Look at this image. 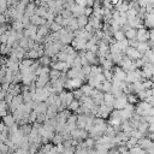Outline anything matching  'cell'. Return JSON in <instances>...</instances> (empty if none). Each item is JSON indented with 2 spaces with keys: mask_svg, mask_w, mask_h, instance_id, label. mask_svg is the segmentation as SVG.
<instances>
[{
  "mask_svg": "<svg viewBox=\"0 0 154 154\" xmlns=\"http://www.w3.org/2000/svg\"><path fill=\"white\" fill-rule=\"evenodd\" d=\"M143 76H142V71L141 70H135V71H130L126 73V83H136V82H143Z\"/></svg>",
  "mask_w": 154,
  "mask_h": 154,
  "instance_id": "7a4b0ae2",
  "label": "cell"
},
{
  "mask_svg": "<svg viewBox=\"0 0 154 154\" xmlns=\"http://www.w3.org/2000/svg\"><path fill=\"white\" fill-rule=\"evenodd\" d=\"M23 34H24L25 37L31 38V40H35V37H36V35H37V26L30 24L29 26H26V28L24 29Z\"/></svg>",
  "mask_w": 154,
  "mask_h": 154,
  "instance_id": "9c48e42d",
  "label": "cell"
},
{
  "mask_svg": "<svg viewBox=\"0 0 154 154\" xmlns=\"http://www.w3.org/2000/svg\"><path fill=\"white\" fill-rule=\"evenodd\" d=\"M129 59H131V60H137V59H141L143 55L136 49V48H132V47H129L126 51H125V53H124Z\"/></svg>",
  "mask_w": 154,
  "mask_h": 154,
  "instance_id": "52a82bcc",
  "label": "cell"
},
{
  "mask_svg": "<svg viewBox=\"0 0 154 154\" xmlns=\"http://www.w3.org/2000/svg\"><path fill=\"white\" fill-rule=\"evenodd\" d=\"M77 119H78V116L77 114H71L66 122V124L69 125H77Z\"/></svg>",
  "mask_w": 154,
  "mask_h": 154,
  "instance_id": "d590c367",
  "label": "cell"
},
{
  "mask_svg": "<svg viewBox=\"0 0 154 154\" xmlns=\"http://www.w3.org/2000/svg\"><path fill=\"white\" fill-rule=\"evenodd\" d=\"M117 43H118V46H119V48H120V51H122L123 53H125V51L130 47V46H129V40H128V38H124L123 41L117 42Z\"/></svg>",
  "mask_w": 154,
  "mask_h": 154,
  "instance_id": "83f0119b",
  "label": "cell"
},
{
  "mask_svg": "<svg viewBox=\"0 0 154 154\" xmlns=\"http://www.w3.org/2000/svg\"><path fill=\"white\" fill-rule=\"evenodd\" d=\"M47 12H48V8H47V7H43V6H38V7L36 8V11H35V14H37L38 17H42V18H45V16L47 14Z\"/></svg>",
  "mask_w": 154,
  "mask_h": 154,
  "instance_id": "4316f807",
  "label": "cell"
},
{
  "mask_svg": "<svg viewBox=\"0 0 154 154\" xmlns=\"http://www.w3.org/2000/svg\"><path fill=\"white\" fill-rule=\"evenodd\" d=\"M67 29H69L70 31H72V32H75V31H77V30L79 29L78 23H77V18L72 17V18L70 19V23H69V25H67Z\"/></svg>",
  "mask_w": 154,
  "mask_h": 154,
  "instance_id": "e0dca14e",
  "label": "cell"
},
{
  "mask_svg": "<svg viewBox=\"0 0 154 154\" xmlns=\"http://www.w3.org/2000/svg\"><path fill=\"white\" fill-rule=\"evenodd\" d=\"M136 40L138 42H147L149 40V30H147V28L142 26L137 30V36Z\"/></svg>",
  "mask_w": 154,
  "mask_h": 154,
  "instance_id": "5b68a950",
  "label": "cell"
},
{
  "mask_svg": "<svg viewBox=\"0 0 154 154\" xmlns=\"http://www.w3.org/2000/svg\"><path fill=\"white\" fill-rule=\"evenodd\" d=\"M26 154H30V153H29V152H28V153H26Z\"/></svg>",
  "mask_w": 154,
  "mask_h": 154,
  "instance_id": "7dc6e473",
  "label": "cell"
},
{
  "mask_svg": "<svg viewBox=\"0 0 154 154\" xmlns=\"http://www.w3.org/2000/svg\"><path fill=\"white\" fill-rule=\"evenodd\" d=\"M148 128H149V124L147 122H141L140 125H138V128H137V130L141 131L142 134H146L148 131Z\"/></svg>",
  "mask_w": 154,
  "mask_h": 154,
  "instance_id": "1f68e13d",
  "label": "cell"
},
{
  "mask_svg": "<svg viewBox=\"0 0 154 154\" xmlns=\"http://www.w3.org/2000/svg\"><path fill=\"white\" fill-rule=\"evenodd\" d=\"M142 90H144L142 82H136V83H134V93H135V94H138V93L142 91Z\"/></svg>",
  "mask_w": 154,
  "mask_h": 154,
  "instance_id": "e575fe53",
  "label": "cell"
},
{
  "mask_svg": "<svg viewBox=\"0 0 154 154\" xmlns=\"http://www.w3.org/2000/svg\"><path fill=\"white\" fill-rule=\"evenodd\" d=\"M79 106H81V102L77 101V100H73V101L70 103V106L67 107V109H69V111H72V112H76V111L79 108Z\"/></svg>",
  "mask_w": 154,
  "mask_h": 154,
  "instance_id": "f1b7e54d",
  "label": "cell"
},
{
  "mask_svg": "<svg viewBox=\"0 0 154 154\" xmlns=\"http://www.w3.org/2000/svg\"><path fill=\"white\" fill-rule=\"evenodd\" d=\"M143 25L144 28L154 29V13H146L143 18Z\"/></svg>",
  "mask_w": 154,
  "mask_h": 154,
  "instance_id": "8fae6325",
  "label": "cell"
},
{
  "mask_svg": "<svg viewBox=\"0 0 154 154\" xmlns=\"http://www.w3.org/2000/svg\"><path fill=\"white\" fill-rule=\"evenodd\" d=\"M126 97H128V103H130V105L138 103V97H137V95H135V94H129V95H126Z\"/></svg>",
  "mask_w": 154,
  "mask_h": 154,
  "instance_id": "4dcf8cb0",
  "label": "cell"
},
{
  "mask_svg": "<svg viewBox=\"0 0 154 154\" xmlns=\"http://www.w3.org/2000/svg\"><path fill=\"white\" fill-rule=\"evenodd\" d=\"M25 58L28 59H31V60H38L40 55H38V51H35V49H29L26 51V54H25Z\"/></svg>",
  "mask_w": 154,
  "mask_h": 154,
  "instance_id": "44dd1931",
  "label": "cell"
},
{
  "mask_svg": "<svg viewBox=\"0 0 154 154\" xmlns=\"http://www.w3.org/2000/svg\"><path fill=\"white\" fill-rule=\"evenodd\" d=\"M126 105H128V97H126L125 94H123V95L116 97V101H114V103H113V108L122 111V109L125 108Z\"/></svg>",
  "mask_w": 154,
  "mask_h": 154,
  "instance_id": "277c9868",
  "label": "cell"
},
{
  "mask_svg": "<svg viewBox=\"0 0 154 154\" xmlns=\"http://www.w3.org/2000/svg\"><path fill=\"white\" fill-rule=\"evenodd\" d=\"M51 83V78H49V75H45V76H38L35 81V87L36 88H45L47 84Z\"/></svg>",
  "mask_w": 154,
  "mask_h": 154,
  "instance_id": "ba28073f",
  "label": "cell"
},
{
  "mask_svg": "<svg viewBox=\"0 0 154 154\" xmlns=\"http://www.w3.org/2000/svg\"><path fill=\"white\" fill-rule=\"evenodd\" d=\"M120 53H123V52L120 51V48H119V46H118L117 42H113V43L109 45V54H111V57L117 55V54H120Z\"/></svg>",
  "mask_w": 154,
  "mask_h": 154,
  "instance_id": "5bb4252c",
  "label": "cell"
},
{
  "mask_svg": "<svg viewBox=\"0 0 154 154\" xmlns=\"http://www.w3.org/2000/svg\"><path fill=\"white\" fill-rule=\"evenodd\" d=\"M36 8H37V6L35 5V2H30L26 7H25V16H28V17H31V16H34L35 14V11H36Z\"/></svg>",
  "mask_w": 154,
  "mask_h": 154,
  "instance_id": "4fadbf2b",
  "label": "cell"
},
{
  "mask_svg": "<svg viewBox=\"0 0 154 154\" xmlns=\"http://www.w3.org/2000/svg\"><path fill=\"white\" fill-rule=\"evenodd\" d=\"M2 119V123L7 126V128H12V126H14L17 123H16V120H14V118H13V116H12V113H8L7 116H5L4 118H1Z\"/></svg>",
  "mask_w": 154,
  "mask_h": 154,
  "instance_id": "7c38bea8",
  "label": "cell"
},
{
  "mask_svg": "<svg viewBox=\"0 0 154 154\" xmlns=\"http://www.w3.org/2000/svg\"><path fill=\"white\" fill-rule=\"evenodd\" d=\"M51 30H49V28L47 26V25H41V26H38L37 28V35H40V36H42V37H47L51 32H49Z\"/></svg>",
  "mask_w": 154,
  "mask_h": 154,
  "instance_id": "ac0fdd59",
  "label": "cell"
},
{
  "mask_svg": "<svg viewBox=\"0 0 154 154\" xmlns=\"http://www.w3.org/2000/svg\"><path fill=\"white\" fill-rule=\"evenodd\" d=\"M88 22H89V18L87 16H84V14H82V16H79L77 18V23H78L79 29H84L88 25Z\"/></svg>",
  "mask_w": 154,
  "mask_h": 154,
  "instance_id": "9a60e30c",
  "label": "cell"
},
{
  "mask_svg": "<svg viewBox=\"0 0 154 154\" xmlns=\"http://www.w3.org/2000/svg\"><path fill=\"white\" fill-rule=\"evenodd\" d=\"M26 153H28V150H25L23 148H17L14 152V154H26Z\"/></svg>",
  "mask_w": 154,
  "mask_h": 154,
  "instance_id": "f6af8a7d",
  "label": "cell"
},
{
  "mask_svg": "<svg viewBox=\"0 0 154 154\" xmlns=\"http://www.w3.org/2000/svg\"><path fill=\"white\" fill-rule=\"evenodd\" d=\"M113 38H114L116 42H120V41H123L125 38V32L123 30H118V31H116L113 34Z\"/></svg>",
  "mask_w": 154,
  "mask_h": 154,
  "instance_id": "603a6c76",
  "label": "cell"
},
{
  "mask_svg": "<svg viewBox=\"0 0 154 154\" xmlns=\"http://www.w3.org/2000/svg\"><path fill=\"white\" fill-rule=\"evenodd\" d=\"M91 14H93V8L91 7H85L84 8V16H87L89 18Z\"/></svg>",
  "mask_w": 154,
  "mask_h": 154,
  "instance_id": "b9f144b4",
  "label": "cell"
},
{
  "mask_svg": "<svg viewBox=\"0 0 154 154\" xmlns=\"http://www.w3.org/2000/svg\"><path fill=\"white\" fill-rule=\"evenodd\" d=\"M114 101H116V96H114L113 94H111V93H106V94H105V96H103V102H105L106 105L113 106Z\"/></svg>",
  "mask_w": 154,
  "mask_h": 154,
  "instance_id": "d6986e66",
  "label": "cell"
},
{
  "mask_svg": "<svg viewBox=\"0 0 154 154\" xmlns=\"http://www.w3.org/2000/svg\"><path fill=\"white\" fill-rule=\"evenodd\" d=\"M61 29H63V26H61L60 24L55 23V22L51 23V25H49V30H51L52 32H59V31H60Z\"/></svg>",
  "mask_w": 154,
  "mask_h": 154,
  "instance_id": "f546056e",
  "label": "cell"
},
{
  "mask_svg": "<svg viewBox=\"0 0 154 154\" xmlns=\"http://www.w3.org/2000/svg\"><path fill=\"white\" fill-rule=\"evenodd\" d=\"M37 116H38V114H37L35 111H32V112L29 114V123H30V124H31V123H35L36 119H37Z\"/></svg>",
  "mask_w": 154,
  "mask_h": 154,
  "instance_id": "ab89813d",
  "label": "cell"
},
{
  "mask_svg": "<svg viewBox=\"0 0 154 154\" xmlns=\"http://www.w3.org/2000/svg\"><path fill=\"white\" fill-rule=\"evenodd\" d=\"M142 84H143V88H144V89H152L154 82H153L152 79H143Z\"/></svg>",
  "mask_w": 154,
  "mask_h": 154,
  "instance_id": "f35d334b",
  "label": "cell"
},
{
  "mask_svg": "<svg viewBox=\"0 0 154 154\" xmlns=\"http://www.w3.org/2000/svg\"><path fill=\"white\" fill-rule=\"evenodd\" d=\"M87 40L82 38V37H75L73 41L71 42V46L72 48L76 51V52H81V51H87Z\"/></svg>",
  "mask_w": 154,
  "mask_h": 154,
  "instance_id": "3957f363",
  "label": "cell"
},
{
  "mask_svg": "<svg viewBox=\"0 0 154 154\" xmlns=\"http://www.w3.org/2000/svg\"><path fill=\"white\" fill-rule=\"evenodd\" d=\"M138 147H141L143 150H148L154 147V142L152 140H149L148 137H143L138 141Z\"/></svg>",
  "mask_w": 154,
  "mask_h": 154,
  "instance_id": "30bf717a",
  "label": "cell"
},
{
  "mask_svg": "<svg viewBox=\"0 0 154 154\" xmlns=\"http://www.w3.org/2000/svg\"><path fill=\"white\" fill-rule=\"evenodd\" d=\"M60 14H61V17H63V18H71V17H72V13H71V11H69V10H65V8L61 11V13H60Z\"/></svg>",
  "mask_w": 154,
  "mask_h": 154,
  "instance_id": "60d3db41",
  "label": "cell"
},
{
  "mask_svg": "<svg viewBox=\"0 0 154 154\" xmlns=\"http://www.w3.org/2000/svg\"><path fill=\"white\" fill-rule=\"evenodd\" d=\"M129 154H146V150H143L141 147L136 146V147L129 149Z\"/></svg>",
  "mask_w": 154,
  "mask_h": 154,
  "instance_id": "d6a6232c",
  "label": "cell"
},
{
  "mask_svg": "<svg viewBox=\"0 0 154 154\" xmlns=\"http://www.w3.org/2000/svg\"><path fill=\"white\" fill-rule=\"evenodd\" d=\"M136 49H137V51L143 55L148 49H150V46H149V43H148V42H138V45H137Z\"/></svg>",
  "mask_w": 154,
  "mask_h": 154,
  "instance_id": "2e32d148",
  "label": "cell"
},
{
  "mask_svg": "<svg viewBox=\"0 0 154 154\" xmlns=\"http://www.w3.org/2000/svg\"><path fill=\"white\" fill-rule=\"evenodd\" d=\"M137 144H138V140H137V138H135V137H129L128 142L125 143V146H126V148H128V149H131V148L136 147Z\"/></svg>",
  "mask_w": 154,
  "mask_h": 154,
  "instance_id": "484cf974",
  "label": "cell"
},
{
  "mask_svg": "<svg viewBox=\"0 0 154 154\" xmlns=\"http://www.w3.org/2000/svg\"><path fill=\"white\" fill-rule=\"evenodd\" d=\"M153 107L147 102V101H140L135 108V113H137L138 116L141 117H148L149 116V112Z\"/></svg>",
  "mask_w": 154,
  "mask_h": 154,
  "instance_id": "6da1fadb",
  "label": "cell"
},
{
  "mask_svg": "<svg viewBox=\"0 0 154 154\" xmlns=\"http://www.w3.org/2000/svg\"><path fill=\"white\" fill-rule=\"evenodd\" d=\"M153 82H154V71H153V75H152V78H150Z\"/></svg>",
  "mask_w": 154,
  "mask_h": 154,
  "instance_id": "bcb514c9",
  "label": "cell"
},
{
  "mask_svg": "<svg viewBox=\"0 0 154 154\" xmlns=\"http://www.w3.org/2000/svg\"><path fill=\"white\" fill-rule=\"evenodd\" d=\"M72 94H73V97H75V100H77V101H79V100H81V99L84 96L81 89H76V90H73V91H72Z\"/></svg>",
  "mask_w": 154,
  "mask_h": 154,
  "instance_id": "74e56055",
  "label": "cell"
},
{
  "mask_svg": "<svg viewBox=\"0 0 154 154\" xmlns=\"http://www.w3.org/2000/svg\"><path fill=\"white\" fill-rule=\"evenodd\" d=\"M137 13H138V10H136V8H129L128 11H126V18H128V22H130V20H134L136 17H137Z\"/></svg>",
  "mask_w": 154,
  "mask_h": 154,
  "instance_id": "ffe728a7",
  "label": "cell"
},
{
  "mask_svg": "<svg viewBox=\"0 0 154 154\" xmlns=\"http://www.w3.org/2000/svg\"><path fill=\"white\" fill-rule=\"evenodd\" d=\"M112 72H113V78H116L118 81H125L126 82V72L120 66H116V67L113 66Z\"/></svg>",
  "mask_w": 154,
  "mask_h": 154,
  "instance_id": "8992f818",
  "label": "cell"
},
{
  "mask_svg": "<svg viewBox=\"0 0 154 154\" xmlns=\"http://www.w3.org/2000/svg\"><path fill=\"white\" fill-rule=\"evenodd\" d=\"M93 89H94V88H91L88 83H87V84H83V85L81 87V90H82V93H83V95H84V96H90V94H91Z\"/></svg>",
  "mask_w": 154,
  "mask_h": 154,
  "instance_id": "d4e9b609",
  "label": "cell"
},
{
  "mask_svg": "<svg viewBox=\"0 0 154 154\" xmlns=\"http://www.w3.org/2000/svg\"><path fill=\"white\" fill-rule=\"evenodd\" d=\"M37 61L40 63L41 66H49L51 63H52V59H51L49 57H47V55H43V57H41Z\"/></svg>",
  "mask_w": 154,
  "mask_h": 154,
  "instance_id": "cb8c5ba5",
  "label": "cell"
},
{
  "mask_svg": "<svg viewBox=\"0 0 154 154\" xmlns=\"http://www.w3.org/2000/svg\"><path fill=\"white\" fill-rule=\"evenodd\" d=\"M76 4L81 7H87V0H77Z\"/></svg>",
  "mask_w": 154,
  "mask_h": 154,
  "instance_id": "ee69618b",
  "label": "cell"
},
{
  "mask_svg": "<svg viewBox=\"0 0 154 154\" xmlns=\"http://www.w3.org/2000/svg\"><path fill=\"white\" fill-rule=\"evenodd\" d=\"M53 143L55 144V146H58V144H63L64 143V138H63V136L60 135V134H55V136L53 137Z\"/></svg>",
  "mask_w": 154,
  "mask_h": 154,
  "instance_id": "836d02e7",
  "label": "cell"
},
{
  "mask_svg": "<svg viewBox=\"0 0 154 154\" xmlns=\"http://www.w3.org/2000/svg\"><path fill=\"white\" fill-rule=\"evenodd\" d=\"M137 36V30L136 29H129L128 31H125V38L130 40H135Z\"/></svg>",
  "mask_w": 154,
  "mask_h": 154,
  "instance_id": "7402d4cb",
  "label": "cell"
},
{
  "mask_svg": "<svg viewBox=\"0 0 154 154\" xmlns=\"http://www.w3.org/2000/svg\"><path fill=\"white\" fill-rule=\"evenodd\" d=\"M103 77H105L106 81L111 82L112 78H113V72H112V70H103Z\"/></svg>",
  "mask_w": 154,
  "mask_h": 154,
  "instance_id": "8d00e7d4",
  "label": "cell"
},
{
  "mask_svg": "<svg viewBox=\"0 0 154 154\" xmlns=\"http://www.w3.org/2000/svg\"><path fill=\"white\" fill-rule=\"evenodd\" d=\"M63 20H64V18L61 17V14H57V16H55V19H54L55 23H58V24L61 25V24H63Z\"/></svg>",
  "mask_w": 154,
  "mask_h": 154,
  "instance_id": "7bdbcfd3",
  "label": "cell"
}]
</instances>
